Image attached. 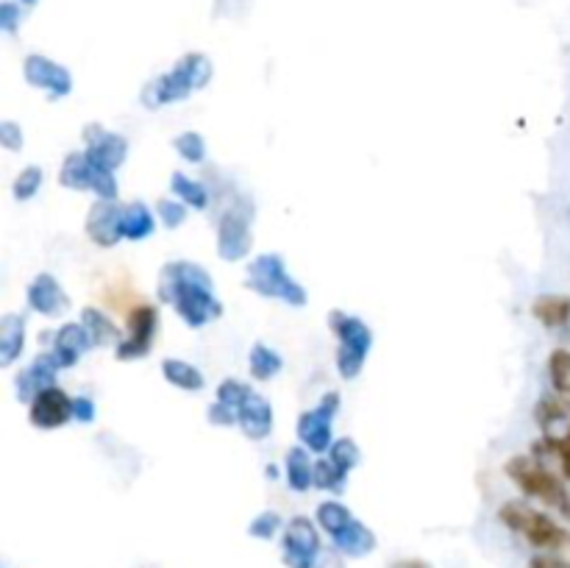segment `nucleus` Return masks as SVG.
<instances>
[{"instance_id":"1","label":"nucleus","mask_w":570,"mask_h":568,"mask_svg":"<svg viewBox=\"0 0 570 568\" xmlns=\"http://www.w3.org/2000/svg\"><path fill=\"white\" fill-rule=\"evenodd\" d=\"M212 287L207 267L190 260L168 262L159 271V302L170 304L192 329H201L223 315V304L214 298Z\"/></svg>"},{"instance_id":"2","label":"nucleus","mask_w":570,"mask_h":568,"mask_svg":"<svg viewBox=\"0 0 570 568\" xmlns=\"http://www.w3.org/2000/svg\"><path fill=\"white\" fill-rule=\"evenodd\" d=\"M212 76L214 67L209 62V56H203V53H187L168 73H161L154 82L145 84L139 101H142L145 109H161V106L168 104H179V101H187L198 90H207Z\"/></svg>"},{"instance_id":"3","label":"nucleus","mask_w":570,"mask_h":568,"mask_svg":"<svg viewBox=\"0 0 570 568\" xmlns=\"http://www.w3.org/2000/svg\"><path fill=\"white\" fill-rule=\"evenodd\" d=\"M509 480L529 496V499L542 502L546 507L557 511L559 516L570 518V493L564 485V476L548 469L537 457H513L504 465Z\"/></svg>"},{"instance_id":"4","label":"nucleus","mask_w":570,"mask_h":568,"mask_svg":"<svg viewBox=\"0 0 570 568\" xmlns=\"http://www.w3.org/2000/svg\"><path fill=\"white\" fill-rule=\"evenodd\" d=\"M498 518L507 529L518 533L535 549L553 551V555H570V529L559 527L548 513L535 511L526 502H507L498 511Z\"/></svg>"},{"instance_id":"5","label":"nucleus","mask_w":570,"mask_h":568,"mask_svg":"<svg viewBox=\"0 0 570 568\" xmlns=\"http://www.w3.org/2000/svg\"><path fill=\"white\" fill-rule=\"evenodd\" d=\"M245 287L254 291L262 298H276V302L287 304V307H306L309 293L304 291V284L295 276H289L287 265L278 254H262L256 256L245 273Z\"/></svg>"},{"instance_id":"6","label":"nucleus","mask_w":570,"mask_h":568,"mask_svg":"<svg viewBox=\"0 0 570 568\" xmlns=\"http://www.w3.org/2000/svg\"><path fill=\"white\" fill-rule=\"evenodd\" d=\"M329 326L331 335H337L340 346H337V374H340L346 382H353V379L362 374L365 360H368L370 348H373V332L368 329L362 318H353V315L329 313Z\"/></svg>"},{"instance_id":"7","label":"nucleus","mask_w":570,"mask_h":568,"mask_svg":"<svg viewBox=\"0 0 570 568\" xmlns=\"http://www.w3.org/2000/svg\"><path fill=\"white\" fill-rule=\"evenodd\" d=\"M59 185L78 192L93 190L101 201H115L117 198L115 170H106L101 168V165H95L84 151L70 154V157L64 159L62 173H59Z\"/></svg>"},{"instance_id":"8","label":"nucleus","mask_w":570,"mask_h":568,"mask_svg":"<svg viewBox=\"0 0 570 568\" xmlns=\"http://www.w3.org/2000/svg\"><path fill=\"white\" fill-rule=\"evenodd\" d=\"M254 234H251V203L236 201L225 209L218 223V256L223 262H240L251 254Z\"/></svg>"},{"instance_id":"9","label":"nucleus","mask_w":570,"mask_h":568,"mask_svg":"<svg viewBox=\"0 0 570 568\" xmlns=\"http://www.w3.org/2000/svg\"><path fill=\"white\" fill-rule=\"evenodd\" d=\"M156 332H159V309L150 304H139L128 313V332L120 343H117V360L134 362L148 357L154 348Z\"/></svg>"},{"instance_id":"10","label":"nucleus","mask_w":570,"mask_h":568,"mask_svg":"<svg viewBox=\"0 0 570 568\" xmlns=\"http://www.w3.org/2000/svg\"><path fill=\"white\" fill-rule=\"evenodd\" d=\"M337 410H340V396L326 393L315 410H306L298 418V438L304 446L315 454H329L335 446V435H331V421H335Z\"/></svg>"},{"instance_id":"11","label":"nucleus","mask_w":570,"mask_h":568,"mask_svg":"<svg viewBox=\"0 0 570 568\" xmlns=\"http://www.w3.org/2000/svg\"><path fill=\"white\" fill-rule=\"evenodd\" d=\"M23 76L31 87L45 90L53 101L73 93V76H70V70L62 67L59 62H53V59L40 56V53H31V56L25 59Z\"/></svg>"},{"instance_id":"12","label":"nucleus","mask_w":570,"mask_h":568,"mask_svg":"<svg viewBox=\"0 0 570 568\" xmlns=\"http://www.w3.org/2000/svg\"><path fill=\"white\" fill-rule=\"evenodd\" d=\"M320 538L309 518L298 516L284 529V562L289 568H315Z\"/></svg>"},{"instance_id":"13","label":"nucleus","mask_w":570,"mask_h":568,"mask_svg":"<svg viewBox=\"0 0 570 568\" xmlns=\"http://www.w3.org/2000/svg\"><path fill=\"white\" fill-rule=\"evenodd\" d=\"M75 399H70L62 388H48L31 401L29 407V421L34 423L36 430H62L64 423H70L75 418Z\"/></svg>"},{"instance_id":"14","label":"nucleus","mask_w":570,"mask_h":568,"mask_svg":"<svg viewBox=\"0 0 570 568\" xmlns=\"http://www.w3.org/2000/svg\"><path fill=\"white\" fill-rule=\"evenodd\" d=\"M84 146H87L84 148V154H87L95 165H101V168L106 170H117L128 157L126 137L98 126V123H89V126L84 128Z\"/></svg>"},{"instance_id":"15","label":"nucleus","mask_w":570,"mask_h":568,"mask_svg":"<svg viewBox=\"0 0 570 568\" xmlns=\"http://www.w3.org/2000/svg\"><path fill=\"white\" fill-rule=\"evenodd\" d=\"M123 215H126V207H120L117 201H95L93 209L87 212V234L95 245L101 249H112L120 240H126L123 232Z\"/></svg>"},{"instance_id":"16","label":"nucleus","mask_w":570,"mask_h":568,"mask_svg":"<svg viewBox=\"0 0 570 568\" xmlns=\"http://www.w3.org/2000/svg\"><path fill=\"white\" fill-rule=\"evenodd\" d=\"M236 427L249 441H265L273 432V407L262 393L251 390L236 407Z\"/></svg>"},{"instance_id":"17","label":"nucleus","mask_w":570,"mask_h":568,"mask_svg":"<svg viewBox=\"0 0 570 568\" xmlns=\"http://www.w3.org/2000/svg\"><path fill=\"white\" fill-rule=\"evenodd\" d=\"M25 298H29V307L34 309V313L45 315V318H59V315H64L70 309V296L62 291L59 278H53L51 273H40V276L29 284Z\"/></svg>"},{"instance_id":"18","label":"nucleus","mask_w":570,"mask_h":568,"mask_svg":"<svg viewBox=\"0 0 570 568\" xmlns=\"http://www.w3.org/2000/svg\"><path fill=\"white\" fill-rule=\"evenodd\" d=\"M59 371H62V366H59L56 354L53 351L40 354V357H36V360L31 362V366L18 377V399L29 401L31 404V401H34L42 390H48L56 385Z\"/></svg>"},{"instance_id":"19","label":"nucleus","mask_w":570,"mask_h":568,"mask_svg":"<svg viewBox=\"0 0 570 568\" xmlns=\"http://www.w3.org/2000/svg\"><path fill=\"white\" fill-rule=\"evenodd\" d=\"M89 346H93V340H89V332L84 329V324H64L53 337V354H56L62 368H73L89 351Z\"/></svg>"},{"instance_id":"20","label":"nucleus","mask_w":570,"mask_h":568,"mask_svg":"<svg viewBox=\"0 0 570 568\" xmlns=\"http://www.w3.org/2000/svg\"><path fill=\"white\" fill-rule=\"evenodd\" d=\"M25 348V318L9 313L0 318V368H12Z\"/></svg>"},{"instance_id":"21","label":"nucleus","mask_w":570,"mask_h":568,"mask_svg":"<svg viewBox=\"0 0 570 568\" xmlns=\"http://www.w3.org/2000/svg\"><path fill=\"white\" fill-rule=\"evenodd\" d=\"M335 544L337 549L346 551L348 557H365L376 549V535L370 533L362 522L351 518V522L335 535Z\"/></svg>"},{"instance_id":"22","label":"nucleus","mask_w":570,"mask_h":568,"mask_svg":"<svg viewBox=\"0 0 570 568\" xmlns=\"http://www.w3.org/2000/svg\"><path fill=\"white\" fill-rule=\"evenodd\" d=\"M531 315H535L546 329H564V326H570V296L535 298Z\"/></svg>"},{"instance_id":"23","label":"nucleus","mask_w":570,"mask_h":568,"mask_svg":"<svg viewBox=\"0 0 570 568\" xmlns=\"http://www.w3.org/2000/svg\"><path fill=\"white\" fill-rule=\"evenodd\" d=\"M81 324L89 332V340L93 346L106 348L112 343H120V329L115 326V320L106 313H101L98 307H84L81 309Z\"/></svg>"},{"instance_id":"24","label":"nucleus","mask_w":570,"mask_h":568,"mask_svg":"<svg viewBox=\"0 0 570 568\" xmlns=\"http://www.w3.org/2000/svg\"><path fill=\"white\" fill-rule=\"evenodd\" d=\"M161 377L168 379L173 388L187 390V393H198V390H203V385H207L203 374L198 371L192 362L176 360V357H168V360L161 362Z\"/></svg>"},{"instance_id":"25","label":"nucleus","mask_w":570,"mask_h":568,"mask_svg":"<svg viewBox=\"0 0 570 568\" xmlns=\"http://www.w3.org/2000/svg\"><path fill=\"white\" fill-rule=\"evenodd\" d=\"M284 474H287V485L295 493H304L312 487V474H315V463L309 457V449L295 446L289 449L287 463H284Z\"/></svg>"},{"instance_id":"26","label":"nucleus","mask_w":570,"mask_h":568,"mask_svg":"<svg viewBox=\"0 0 570 568\" xmlns=\"http://www.w3.org/2000/svg\"><path fill=\"white\" fill-rule=\"evenodd\" d=\"M123 232H126V240H148L150 234L156 232V218L142 201H134L126 207V215H123Z\"/></svg>"},{"instance_id":"27","label":"nucleus","mask_w":570,"mask_h":568,"mask_svg":"<svg viewBox=\"0 0 570 568\" xmlns=\"http://www.w3.org/2000/svg\"><path fill=\"white\" fill-rule=\"evenodd\" d=\"M249 368H251V377H254L256 382H267V379H276L278 374H282L284 360H282V354L273 351V348L265 346V343H254L249 357Z\"/></svg>"},{"instance_id":"28","label":"nucleus","mask_w":570,"mask_h":568,"mask_svg":"<svg viewBox=\"0 0 570 568\" xmlns=\"http://www.w3.org/2000/svg\"><path fill=\"white\" fill-rule=\"evenodd\" d=\"M170 190H173V196L179 198V201H184L187 207L192 209H207L209 207V190L201 185V181L190 179L187 173H173L170 176Z\"/></svg>"},{"instance_id":"29","label":"nucleus","mask_w":570,"mask_h":568,"mask_svg":"<svg viewBox=\"0 0 570 568\" xmlns=\"http://www.w3.org/2000/svg\"><path fill=\"white\" fill-rule=\"evenodd\" d=\"M346 480H348V471H342L331 457L315 460V474H312V485L315 487L340 493L342 487H346Z\"/></svg>"},{"instance_id":"30","label":"nucleus","mask_w":570,"mask_h":568,"mask_svg":"<svg viewBox=\"0 0 570 568\" xmlns=\"http://www.w3.org/2000/svg\"><path fill=\"white\" fill-rule=\"evenodd\" d=\"M548 374H551V385L559 393V399H564L570 404V351L557 348L548 357Z\"/></svg>"},{"instance_id":"31","label":"nucleus","mask_w":570,"mask_h":568,"mask_svg":"<svg viewBox=\"0 0 570 568\" xmlns=\"http://www.w3.org/2000/svg\"><path fill=\"white\" fill-rule=\"evenodd\" d=\"M351 518V511H348L346 505H340V502H323V505L317 507V524H320L331 538H335Z\"/></svg>"},{"instance_id":"32","label":"nucleus","mask_w":570,"mask_h":568,"mask_svg":"<svg viewBox=\"0 0 570 568\" xmlns=\"http://www.w3.org/2000/svg\"><path fill=\"white\" fill-rule=\"evenodd\" d=\"M173 146H176V151H179V157L184 159V162L201 165L203 159H207V139H203L198 132L179 134V137L173 139Z\"/></svg>"},{"instance_id":"33","label":"nucleus","mask_w":570,"mask_h":568,"mask_svg":"<svg viewBox=\"0 0 570 568\" xmlns=\"http://www.w3.org/2000/svg\"><path fill=\"white\" fill-rule=\"evenodd\" d=\"M42 181H45V173H42L40 165H29V168L14 179V198H18V201H31V198L40 192Z\"/></svg>"},{"instance_id":"34","label":"nucleus","mask_w":570,"mask_h":568,"mask_svg":"<svg viewBox=\"0 0 570 568\" xmlns=\"http://www.w3.org/2000/svg\"><path fill=\"white\" fill-rule=\"evenodd\" d=\"M156 218L161 221V227L168 229L184 227L187 203L179 201V198H161V201H156Z\"/></svg>"},{"instance_id":"35","label":"nucleus","mask_w":570,"mask_h":568,"mask_svg":"<svg viewBox=\"0 0 570 568\" xmlns=\"http://www.w3.org/2000/svg\"><path fill=\"white\" fill-rule=\"evenodd\" d=\"M329 457L335 460L342 471H348V474L362 463V452H359V446L351 441V438H340V441H335V446L329 449Z\"/></svg>"},{"instance_id":"36","label":"nucleus","mask_w":570,"mask_h":568,"mask_svg":"<svg viewBox=\"0 0 570 568\" xmlns=\"http://www.w3.org/2000/svg\"><path fill=\"white\" fill-rule=\"evenodd\" d=\"M564 416H568V410H564L562 401H557V399H542L535 410V418L542 430H551L553 423L564 421Z\"/></svg>"},{"instance_id":"37","label":"nucleus","mask_w":570,"mask_h":568,"mask_svg":"<svg viewBox=\"0 0 570 568\" xmlns=\"http://www.w3.org/2000/svg\"><path fill=\"white\" fill-rule=\"evenodd\" d=\"M249 393H251L249 385L236 382V379H225V382L218 388V401L220 404L231 407V410H236Z\"/></svg>"},{"instance_id":"38","label":"nucleus","mask_w":570,"mask_h":568,"mask_svg":"<svg viewBox=\"0 0 570 568\" xmlns=\"http://www.w3.org/2000/svg\"><path fill=\"white\" fill-rule=\"evenodd\" d=\"M278 529H282V518H278V513H260V516L254 518V522H251V529L249 533L254 535V538H273V535L278 533Z\"/></svg>"},{"instance_id":"39","label":"nucleus","mask_w":570,"mask_h":568,"mask_svg":"<svg viewBox=\"0 0 570 568\" xmlns=\"http://www.w3.org/2000/svg\"><path fill=\"white\" fill-rule=\"evenodd\" d=\"M25 143L23 137V128L18 126L14 120H3L0 123V146L7 148V151H20Z\"/></svg>"},{"instance_id":"40","label":"nucleus","mask_w":570,"mask_h":568,"mask_svg":"<svg viewBox=\"0 0 570 568\" xmlns=\"http://www.w3.org/2000/svg\"><path fill=\"white\" fill-rule=\"evenodd\" d=\"M20 20H23V9H20L18 3H3V7H0V29L7 31V34L18 31Z\"/></svg>"},{"instance_id":"41","label":"nucleus","mask_w":570,"mask_h":568,"mask_svg":"<svg viewBox=\"0 0 570 568\" xmlns=\"http://www.w3.org/2000/svg\"><path fill=\"white\" fill-rule=\"evenodd\" d=\"M207 418H209V423H214V427H234L236 410H231V407L214 401V404L207 410Z\"/></svg>"},{"instance_id":"42","label":"nucleus","mask_w":570,"mask_h":568,"mask_svg":"<svg viewBox=\"0 0 570 568\" xmlns=\"http://www.w3.org/2000/svg\"><path fill=\"white\" fill-rule=\"evenodd\" d=\"M73 407H75V421H81V423L95 421V401L93 399H87V396H78Z\"/></svg>"},{"instance_id":"43","label":"nucleus","mask_w":570,"mask_h":568,"mask_svg":"<svg viewBox=\"0 0 570 568\" xmlns=\"http://www.w3.org/2000/svg\"><path fill=\"white\" fill-rule=\"evenodd\" d=\"M529 568H570V566H568V562L557 560V557L542 555V557H535V560H531V566H529Z\"/></svg>"},{"instance_id":"44","label":"nucleus","mask_w":570,"mask_h":568,"mask_svg":"<svg viewBox=\"0 0 570 568\" xmlns=\"http://www.w3.org/2000/svg\"><path fill=\"white\" fill-rule=\"evenodd\" d=\"M398 568H429L426 562H421V560H407V562H401V566Z\"/></svg>"},{"instance_id":"45","label":"nucleus","mask_w":570,"mask_h":568,"mask_svg":"<svg viewBox=\"0 0 570 568\" xmlns=\"http://www.w3.org/2000/svg\"><path fill=\"white\" fill-rule=\"evenodd\" d=\"M23 3H25V7H34L36 0H23Z\"/></svg>"}]
</instances>
